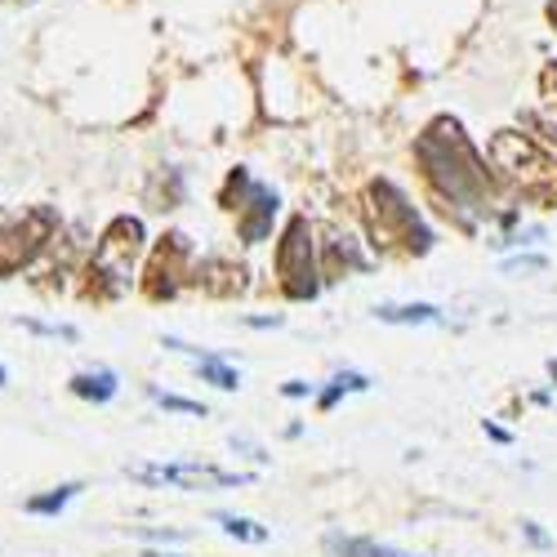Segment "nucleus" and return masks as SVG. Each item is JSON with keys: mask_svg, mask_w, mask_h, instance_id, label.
<instances>
[{"mask_svg": "<svg viewBox=\"0 0 557 557\" xmlns=\"http://www.w3.org/2000/svg\"><path fill=\"white\" fill-rule=\"evenodd\" d=\"M72 393H76L81 401L103 406V401H112V397L121 393V380H116L112 366H89V370H81V375H72Z\"/></svg>", "mask_w": 557, "mask_h": 557, "instance_id": "obj_7", "label": "nucleus"}, {"mask_svg": "<svg viewBox=\"0 0 557 557\" xmlns=\"http://www.w3.org/2000/svg\"><path fill=\"white\" fill-rule=\"evenodd\" d=\"M214 522L232 535V540H246V544H263L268 540V527L250 522V518H237V513H214Z\"/></svg>", "mask_w": 557, "mask_h": 557, "instance_id": "obj_13", "label": "nucleus"}, {"mask_svg": "<svg viewBox=\"0 0 557 557\" xmlns=\"http://www.w3.org/2000/svg\"><path fill=\"white\" fill-rule=\"evenodd\" d=\"M76 495H81V482H63V486L45 491V495H32V499H27V513H32V518H54V513H63V508H67Z\"/></svg>", "mask_w": 557, "mask_h": 557, "instance_id": "obj_11", "label": "nucleus"}, {"mask_svg": "<svg viewBox=\"0 0 557 557\" xmlns=\"http://www.w3.org/2000/svg\"><path fill=\"white\" fill-rule=\"evenodd\" d=\"M148 557H178V553H148Z\"/></svg>", "mask_w": 557, "mask_h": 557, "instance_id": "obj_22", "label": "nucleus"}, {"mask_svg": "<svg viewBox=\"0 0 557 557\" xmlns=\"http://www.w3.org/2000/svg\"><path fill=\"white\" fill-rule=\"evenodd\" d=\"M272 214H276V193H268V188H250V201L242 206V242H250V246H259V242H268V232H272Z\"/></svg>", "mask_w": 557, "mask_h": 557, "instance_id": "obj_6", "label": "nucleus"}, {"mask_svg": "<svg viewBox=\"0 0 557 557\" xmlns=\"http://www.w3.org/2000/svg\"><path fill=\"white\" fill-rule=\"evenodd\" d=\"M10 384V375H5V366H0V388H5Z\"/></svg>", "mask_w": 557, "mask_h": 557, "instance_id": "obj_21", "label": "nucleus"}, {"mask_svg": "<svg viewBox=\"0 0 557 557\" xmlns=\"http://www.w3.org/2000/svg\"><path fill=\"white\" fill-rule=\"evenodd\" d=\"M276 272L290 299H312L321 290L317 282V259H312V237H308V219H290L282 250H276Z\"/></svg>", "mask_w": 557, "mask_h": 557, "instance_id": "obj_3", "label": "nucleus"}, {"mask_svg": "<svg viewBox=\"0 0 557 557\" xmlns=\"http://www.w3.org/2000/svg\"><path fill=\"white\" fill-rule=\"evenodd\" d=\"M326 553H331V557H420V553H397V548H388V544L352 540V535H326Z\"/></svg>", "mask_w": 557, "mask_h": 557, "instance_id": "obj_8", "label": "nucleus"}, {"mask_svg": "<svg viewBox=\"0 0 557 557\" xmlns=\"http://www.w3.org/2000/svg\"><path fill=\"white\" fill-rule=\"evenodd\" d=\"M18 326H23V331H32V335H45V339H67V344H76V339H81V331H76V326H63V321H36V317H18Z\"/></svg>", "mask_w": 557, "mask_h": 557, "instance_id": "obj_14", "label": "nucleus"}, {"mask_svg": "<svg viewBox=\"0 0 557 557\" xmlns=\"http://www.w3.org/2000/svg\"><path fill=\"white\" fill-rule=\"evenodd\" d=\"M375 317L388 321V326H433L442 312L433 304H380Z\"/></svg>", "mask_w": 557, "mask_h": 557, "instance_id": "obj_9", "label": "nucleus"}, {"mask_svg": "<svg viewBox=\"0 0 557 557\" xmlns=\"http://www.w3.org/2000/svg\"><path fill=\"white\" fill-rule=\"evenodd\" d=\"M50 227H54V214L50 210H36V214H27L14 227L0 232V276H10L14 268L32 263L36 250L50 242Z\"/></svg>", "mask_w": 557, "mask_h": 557, "instance_id": "obj_4", "label": "nucleus"}, {"mask_svg": "<svg viewBox=\"0 0 557 557\" xmlns=\"http://www.w3.org/2000/svg\"><path fill=\"white\" fill-rule=\"evenodd\" d=\"M129 478L148 486H178V491H227L250 482V473H223V469H210V463H134Z\"/></svg>", "mask_w": 557, "mask_h": 557, "instance_id": "obj_2", "label": "nucleus"}, {"mask_svg": "<svg viewBox=\"0 0 557 557\" xmlns=\"http://www.w3.org/2000/svg\"><path fill=\"white\" fill-rule=\"evenodd\" d=\"M144 540H165V544H174V540H188L183 531H144Z\"/></svg>", "mask_w": 557, "mask_h": 557, "instance_id": "obj_20", "label": "nucleus"}, {"mask_svg": "<svg viewBox=\"0 0 557 557\" xmlns=\"http://www.w3.org/2000/svg\"><path fill=\"white\" fill-rule=\"evenodd\" d=\"M138 246H144V223L138 219H116L103 232V242L95 250V276H99L103 295H121L129 286V268H134Z\"/></svg>", "mask_w": 557, "mask_h": 557, "instance_id": "obj_1", "label": "nucleus"}, {"mask_svg": "<svg viewBox=\"0 0 557 557\" xmlns=\"http://www.w3.org/2000/svg\"><path fill=\"white\" fill-rule=\"evenodd\" d=\"M522 535H527V544H531V548H548V544H553V540H548V531H544L540 522H522Z\"/></svg>", "mask_w": 557, "mask_h": 557, "instance_id": "obj_16", "label": "nucleus"}, {"mask_svg": "<svg viewBox=\"0 0 557 557\" xmlns=\"http://www.w3.org/2000/svg\"><path fill=\"white\" fill-rule=\"evenodd\" d=\"M366 388H370V380L361 375V370H339V375H335L326 388L317 393V406H321V410H335V406H339L348 393H366Z\"/></svg>", "mask_w": 557, "mask_h": 557, "instance_id": "obj_10", "label": "nucleus"}, {"mask_svg": "<svg viewBox=\"0 0 557 557\" xmlns=\"http://www.w3.org/2000/svg\"><path fill=\"white\" fill-rule=\"evenodd\" d=\"M282 393L299 401V397H312V393H317V384H308V380H286V384H282Z\"/></svg>", "mask_w": 557, "mask_h": 557, "instance_id": "obj_17", "label": "nucleus"}, {"mask_svg": "<svg viewBox=\"0 0 557 557\" xmlns=\"http://www.w3.org/2000/svg\"><path fill=\"white\" fill-rule=\"evenodd\" d=\"M482 429H486V437H491V442H499V446H508V442H513V433H508V429H499L495 420H486Z\"/></svg>", "mask_w": 557, "mask_h": 557, "instance_id": "obj_19", "label": "nucleus"}, {"mask_svg": "<svg viewBox=\"0 0 557 557\" xmlns=\"http://www.w3.org/2000/svg\"><path fill=\"white\" fill-rule=\"evenodd\" d=\"M548 370H553V380H557V361H548Z\"/></svg>", "mask_w": 557, "mask_h": 557, "instance_id": "obj_23", "label": "nucleus"}, {"mask_svg": "<svg viewBox=\"0 0 557 557\" xmlns=\"http://www.w3.org/2000/svg\"><path fill=\"white\" fill-rule=\"evenodd\" d=\"M544 259L540 255H518V259H504V272H540Z\"/></svg>", "mask_w": 557, "mask_h": 557, "instance_id": "obj_15", "label": "nucleus"}, {"mask_svg": "<svg viewBox=\"0 0 557 557\" xmlns=\"http://www.w3.org/2000/svg\"><path fill=\"white\" fill-rule=\"evenodd\" d=\"M148 397L161 406V410H170V414H188V420H206L210 414V406L206 401H193V397H178V393H165V388H148Z\"/></svg>", "mask_w": 557, "mask_h": 557, "instance_id": "obj_12", "label": "nucleus"}, {"mask_svg": "<svg viewBox=\"0 0 557 557\" xmlns=\"http://www.w3.org/2000/svg\"><path fill=\"white\" fill-rule=\"evenodd\" d=\"M282 321H286L282 312H272V317H246V326H250V331H276Z\"/></svg>", "mask_w": 557, "mask_h": 557, "instance_id": "obj_18", "label": "nucleus"}, {"mask_svg": "<svg viewBox=\"0 0 557 557\" xmlns=\"http://www.w3.org/2000/svg\"><path fill=\"white\" fill-rule=\"evenodd\" d=\"M165 348L197 357V375H201V384H210V388H219V393H237V388H242V370L232 366V361H223L219 352H201V348L183 344V339H165Z\"/></svg>", "mask_w": 557, "mask_h": 557, "instance_id": "obj_5", "label": "nucleus"}]
</instances>
